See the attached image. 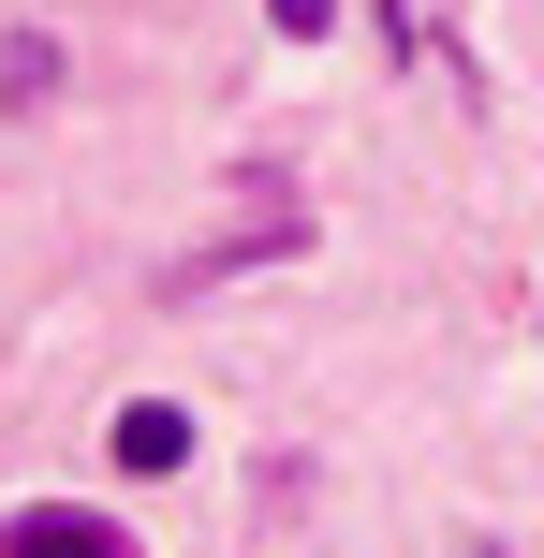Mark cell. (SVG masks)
I'll use <instances>...</instances> for the list:
<instances>
[{
  "mask_svg": "<svg viewBox=\"0 0 544 558\" xmlns=\"http://www.w3.org/2000/svg\"><path fill=\"white\" fill-rule=\"evenodd\" d=\"M0 558H133V530H118V514H15V530H0Z\"/></svg>",
  "mask_w": 544,
  "mask_h": 558,
  "instance_id": "1",
  "label": "cell"
},
{
  "mask_svg": "<svg viewBox=\"0 0 544 558\" xmlns=\"http://www.w3.org/2000/svg\"><path fill=\"white\" fill-rule=\"evenodd\" d=\"M177 456H192V412H162V397H133V412H118V471H177Z\"/></svg>",
  "mask_w": 544,
  "mask_h": 558,
  "instance_id": "2",
  "label": "cell"
},
{
  "mask_svg": "<svg viewBox=\"0 0 544 558\" xmlns=\"http://www.w3.org/2000/svg\"><path fill=\"white\" fill-rule=\"evenodd\" d=\"M265 15H280V29H324V15H339V0H265Z\"/></svg>",
  "mask_w": 544,
  "mask_h": 558,
  "instance_id": "3",
  "label": "cell"
}]
</instances>
